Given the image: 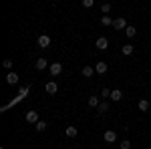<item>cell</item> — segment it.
Instances as JSON below:
<instances>
[{"instance_id":"obj_21","label":"cell","mask_w":151,"mask_h":149,"mask_svg":"<svg viewBox=\"0 0 151 149\" xmlns=\"http://www.w3.org/2000/svg\"><path fill=\"white\" fill-rule=\"evenodd\" d=\"M121 149H131V141L129 139H123L121 141Z\"/></svg>"},{"instance_id":"obj_24","label":"cell","mask_w":151,"mask_h":149,"mask_svg":"<svg viewBox=\"0 0 151 149\" xmlns=\"http://www.w3.org/2000/svg\"><path fill=\"white\" fill-rule=\"evenodd\" d=\"M101 97H103V99H109V97H111V91H109V89H103V91H101Z\"/></svg>"},{"instance_id":"obj_11","label":"cell","mask_w":151,"mask_h":149,"mask_svg":"<svg viewBox=\"0 0 151 149\" xmlns=\"http://www.w3.org/2000/svg\"><path fill=\"white\" fill-rule=\"evenodd\" d=\"M97 73V71H95V69H93V67H91V65H87V67H83V71H81V74H83V77H87V79H89V77H93V74Z\"/></svg>"},{"instance_id":"obj_22","label":"cell","mask_w":151,"mask_h":149,"mask_svg":"<svg viewBox=\"0 0 151 149\" xmlns=\"http://www.w3.org/2000/svg\"><path fill=\"white\" fill-rule=\"evenodd\" d=\"M101 12H103V14H109V12H111V4H103V6H101Z\"/></svg>"},{"instance_id":"obj_26","label":"cell","mask_w":151,"mask_h":149,"mask_svg":"<svg viewBox=\"0 0 151 149\" xmlns=\"http://www.w3.org/2000/svg\"><path fill=\"white\" fill-rule=\"evenodd\" d=\"M149 149H151V147H149Z\"/></svg>"},{"instance_id":"obj_14","label":"cell","mask_w":151,"mask_h":149,"mask_svg":"<svg viewBox=\"0 0 151 149\" xmlns=\"http://www.w3.org/2000/svg\"><path fill=\"white\" fill-rule=\"evenodd\" d=\"M125 34H127L129 38H133L135 34H137V28H135V26H127V28H125Z\"/></svg>"},{"instance_id":"obj_6","label":"cell","mask_w":151,"mask_h":149,"mask_svg":"<svg viewBox=\"0 0 151 149\" xmlns=\"http://www.w3.org/2000/svg\"><path fill=\"white\" fill-rule=\"evenodd\" d=\"M18 81H20V77H18L16 73H12V71H10V73L6 74V83H8V85H16Z\"/></svg>"},{"instance_id":"obj_17","label":"cell","mask_w":151,"mask_h":149,"mask_svg":"<svg viewBox=\"0 0 151 149\" xmlns=\"http://www.w3.org/2000/svg\"><path fill=\"white\" fill-rule=\"evenodd\" d=\"M65 133H67V137H77V127H73V125H71V127H67V131H65Z\"/></svg>"},{"instance_id":"obj_1","label":"cell","mask_w":151,"mask_h":149,"mask_svg":"<svg viewBox=\"0 0 151 149\" xmlns=\"http://www.w3.org/2000/svg\"><path fill=\"white\" fill-rule=\"evenodd\" d=\"M37 42H38L40 48H48V46H50V37H48V34H40Z\"/></svg>"},{"instance_id":"obj_12","label":"cell","mask_w":151,"mask_h":149,"mask_svg":"<svg viewBox=\"0 0 151 149\" xmlns=\"http://www.w3.org/2000/svg\"><path fill=\"white\" fill-rule=\"evenodd\" d=\"M121 52H123L125 57H129V54L133 52V44H129V42H127V44H123V48H121Z\"/></svg>"},{"instance_id":"obj_2","label":"cell","mask_w":151,"mask_h":149,"mask_svg":"<svg viewBox=\"0 0 151 149\" xmlns=\"http://www.w3.org/2000/svg\"><path fill=\"white\" fill-rule=\"evenodd\" d=\"M103 139H105L107 143H115V141H117V133H115L113 129H107L105 135H103Z\"/></svg>"},{"instance_id":"obj_19","label":"cell","mask_w":151,"mask_h":149,"mask_svg":"<svg viewBox=\"0 0 151 149\" xmlns=\"http://www.w3.org/2000/svg\"><path fill=\"white\" fill-rule=\"evenodd\" d=\"M101 22H103V24H105V26H113V18H109V16H107V14H105V16H103V18H101Z\"/></svg>"},{"instance_id":"obj_25","label":"cell","mask_w":151,"mask_h":149,"mask_svg":"<svg viewBox=\"0 0 151 149\" xmlns=\"http://www.w3.org/2000/svg\"><path fill=\"white\" fill-rule=\"evenodd\" d=\"M4 67H6V69H12V61L6 59V61H4Z\"/></svg>"},{"instance_id":"obj_9","label":"cell","mask_w":151,"mask_h":149,"mask_svg":"<svg viewBox=\"0 0 151 149\" xmlns=\"http://www.w3.org/2000/svg\"><path fill=\"white\" fill-rule=\"evenodd\" d=\"M24 119H26L28 123H38V121H40V119H38V113H37V111H28Z\"/></svg>"},{"instance_id":"obj_4","label":"cell","mask_w":151,"mask_h":149,"mask_svg":"<svg viewBox=\"0 0 151 149\" xmlns=\"http://www.w3.org/2000/svg\"><path fill=\"white\" fill-rule=\"evenodd\" d=\"M48 71H50V74H52V77H59V74L63 73V65H61V63H52Z\"/></svg>"},{"instance_id":"obj_10","label":"cell","mask_w":151,"mask_h":149,"mask_svg":"<svg viewBox=\"0 0 151 149\" xmlns=\"http://www.w3.org/2000/svg\"><path fill=\"white\" fill-rule=\"evenodd\" d=\"M95 71H97V74H105V73H107V63L99 61V63L95 65Z\"/></svg>"},{"instance_id":"obj_15","label":"cell","mask_w":151,"mask_h":149,"mask_svg":"<svg viewBox=\"0 0 151 149\" xmlns=\"http://www.w3.org/2000/svg\"><path fill=\"white\" fill-rule=\"evenodd\" d=\"M97 111H99V113H107V111H109V103H107V101H103V103H99V107H97Z\"/></svg>"},{"instance_id":"obj_7","label":"cell","mask_w":151,"mask_h":149,"mask_svg":"<svg viewBox=\"0 0 151 149\" xmlns=\"http://www.w3.org/2000/svg\"><path fill=\"white\" fill-rule=\"evenodd\" d=\"M46 67H48V61L46 59H37V63H34V69L37 71H44Z\"/></svg>"},{"instance_id":"obj_16","label":"cell","mask_w":151,"mask_h":149,"mask_svg":"<svg viewBox=\"0 0 151 149\" xmlns=\"http://www.w3.org/2000/svg\"><path fill=\"white\" fill-rule=\"evenodd\" d=\"M99 103H101V101H99V97H97V95L89 97V105H91V107H99Z\"/></svg>"},{"instance_id":"obj_23","label":"cell","mask_w":151,"mask_h":149,"mask_svg":"<svg viewBox=\"0 0 151 149\" xmlns=\"http://www.w3.org/2000/svg\"><path fill=\"white\" fill-rule=\"evenodd\" d=\"M83 6L85 8H93L95 6V0H83Z\"/></svg>"},{"instance_id":"obj_18","label":"cell","mask_w":151,"mask_h":149,"mask_svg":"<svg viewBox=\"0 0 151 149\" xmlns=\"http://www.w3.org/2000/svg\"><path fill=\"white\" fill-rule=\"evenodd\" d=\"M139 109H141V111H147V109H149V101H147V99H141V101H139Z\"/></svg>"},{"instance_id":"obj_8","label":"cell","mask_w":151,"mask_h":149,"mask_svg":"<svg viewBox=\"0 0 151 149\" xmlns=\"http://www.w3.org/2000/svg\"><path fill=\"white\" fill-rule=\"evenodd\" d=\"M44 91H46L48 95H54V93L59 91V87H57V83H54V81H50V83H46V87H44Z\"/></svg>"},{"instance_id":"obj_13","label":"cell","mask_w":151,"mask_h":149,"mask_svg":"<svg viewBox=\"0 0 151 149\" xmlns=\"http://www.w3.org/2000/svg\"><path fill=\"white\" fill-rule=\"evenodd\" d=\"M121 97H123V93H121L119 89H113V91H111V99H113V101H121Z\"/></svg>"},{"instance_id":"obj_5","label":"cell","mask_w":151,"mask_h":149,"mask_svg":"<svg viewBox=\"0 0 151 149\" xmlns=\"http://www.w3.org/2000/svg\"><path fill=\"white\" fill-rule=\"evenodd\" d=\"M113 28H117V30H125V28H127V22H125V18H123V16H121V18H115Z\"/></svg>"},{"instance_id":"obj_3","label":"cell","mask_w":151,"mask_h":149,"mask_svg":"<svg viewBox=\"0 0 151 149\" xmlns=\"http://www.w3.org/2000/svg\"><path fill=\"white\" fill-rule=\"evenodd\" d=\"M95 44H97V48L99 50H105V48H109V40L105 37H99L97 40H95Z\"/></svg>"},{"instance_id":"obj_20","label":"cell","mask_w":151,"mask_h":149,"mask_svg":"<svg viewBox=\"0 0 151 149\" xmlns=\"http://www.w3.org/2000/svg\"><path fill=\"white\" fill-rule=\"evenodd\" d=\"M34 127H37L38 133H42V131L46 129V123H44V121H38V123H34Z\"/></svg>"}]
</instances>
